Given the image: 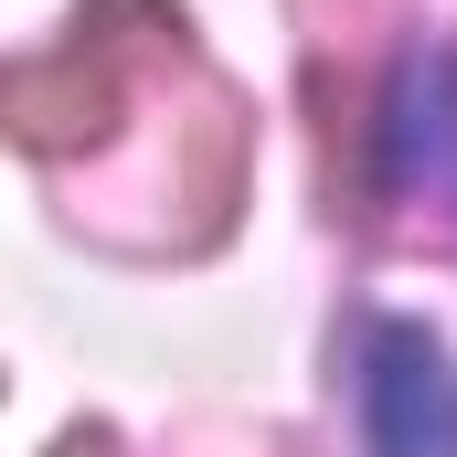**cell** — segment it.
<instances>
[{"mask_svg": "<svg viewBox=\"0 0 457 457\" xmlns=\"http://www.w3.org/2000/svg\"><path fill=\"white\" fill-rule=\"evenodd\" d=\"M351 394H361V447L372 457H457V361L415 320H383L361 341Z\"/></svg>", "mask_w": 457, "mask_h": 457, "instance_id": "obj_1", "label": "cell"}, {"mask_svg": "<svg viewBox=\"0 0 457 457\" xmlns=\"http://www.w3.org/2000/svg\"><path fill=\"white\" fill-rule=\"evenodd\" d=\"M383 170H394V181H447V192H457V64H447V54H415V64L394 75Z\"/></svg>", "mask_w": 457, "mask_h": 457, "instance_id": "obj_2", "label": "cell"}]
</instances>
